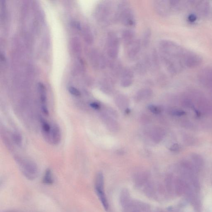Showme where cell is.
<instances>
[{
    "label": "cell",
    "mask_w": 212,
    "mask_h": 212,
    "mask_svg": "<svg viewBox=\"0 0 212 212\" xmlns=\"http://www.w3.org/2000/svg\"><path fill=\"white\" fill-rule=\"evenodd\" d=\"M159 49L162 62L170 73L175 74L186 66L187 50L167 40L160 42Z\"/></svg>",
    "instance_id": "1"
},
{
    "label": "cell",
    "mask_w": 212,
    "mask_h": 212,
    "mask_svg": "<svg viewBox=\"0 0 212 212\" xmlns=\"http://www.w3.org/2000/svg\"><path fill=\"white\" fill-rule=\"evenodd\" d=\"M19 165L22 174L29 180H34L37 177L38 169L35 164L30 161H19Z\"/></svg>",
    "instance_id": "2"
},
{
    "label": "cell",
    "mask_w": 212,
    "mask_h": 212,
    "mask_svg": "<svg viewBox=\"0 0 212 212\" xmlns=\"http://www.w3.org/2000/svg\"><path fill=\"white\" fill-rule=\"evenodd\" d=\"M119 49V40L117 36L113 32H109L107 39V51L108 56L112 59L116 58Z\"/></svg>",
    "instance_id": "3"
},
{
    "label": "cell",
    "mask_w": 212,
    "mask_h": 212,
    "mask_svg": "<svg viewBox=\"0 0 212 212\" xmlns=\"http://www.w3.org/2000/svg\"><path fill=\"white\" fill-rule=\"evenodd\" d=\"M118 15L122 23L125 26H131L134 25L135 20L132 10L122 3L119 6Z\"/></svg>",
    "instance_id": "4"
},
{
    "label": "cell",
    "mask_w": 212,
    "mask_h": 212,
    "mask_svg": "<svg viewBox=\"0 0 212 212\" xmlns=\"http://www.w3.org/2000/svg\"><path fill=\"white\" fill-rule=\"evenodd\" d=\"M155 10L158 14L162 16L168 15L173 9L170 1H157L155 2Z\"/></svg>",
    "instance_id": "5"
},
{
    "label": "cell",
    "mask_w": 212,
    "mask_h": 212,
    "mask_svg": "<svg viewBox=\"0 0 212 212\" xmlns=\"http://www.w3.org/2000/svg\"><path fill=\"white\" fill-rule=\"evenodd\" d=\"M100 20L103 23H107L110 21L112 15V9L109 3H103L100 9Z\"/></svg>",
    "instance_id": "6"
},
{
    "label": "cell",
    "mask_w": 212,
    "mask_h": 212,
    "mask_svg": "<svg viewBox=\"0 0 212 212\" xmlns=\"http://www.w3.org/2000/svg\"><path fill=\"white\" fill-rule=\"evenodd\" d=\"M127 55L128 57L131 59H133L138 55L140 51L141 43L138 39H135L131 44L127 46Z\"/></svg>",
    "instance_id": "7"
},
{
    "label": "cell",
    "mask_w": 212,
    "mask_h": 212,
    "mask_svg": "<svg viewBox=\"0 0 212 212\" xmlns=\"http://www.w3.org/2000/svg\"><path fill=\"white\" fill-rule=\"evenodd\" d=\"M133 73L129 69L125 70L123 72L121 80V85L124 87H127L131 85L133 82Z\"/></svg>",
    "instance_id": "8"
},
{
    "label": "cell",
    "mask_w": 212,
    "mask_h": 212,
    "mask_svg": "<svg viewBox=\"0 0 212 212\" xmlns=\"http://www.w3.org/2000/svg\"><path fill=\"white\" fill-rule=\"evenodd\" d=\"M61 131L59 127L55 124L51 127L50 134V139L53 144H59L61 141Z\"/></svg>",
    "instance_id": "9"
},
{
    "label": "cell",
    "mask_w": 212,
    "mask_h": 212,
    "mask_svg": "<svg viewBox=\"0 0 212 212\" xmlns=\"http://www.w3.org/2000/svg\"><path fill=\"white\" fill-rule=\"evenodd\" d=\"M122 39L124 44L127 46L136 39L134 32L131 30H125L122 33Z\"/></svg>",
    "instance_id": "10"
},
{
    "label": "cell",
    "mask_w": 212,
    "mask_h": 212,
    "mask_svg": "<svg viewBox=\"0 0 212 212\" xmlns=\"http://www.w3.org/2000/svg\"><path fill=\"white\" fill-rule=\"evenodd\" d=\"M96 191L104 208L106 210L108 211L109 208V203L105 194L104 190H96Z\"/></svg>",
    "instance_id": "11"
},
{
    "label": "cell",
    "mask_w": 212,
    "mask_h": 212,
    "mask_svg": "<svg viewBox=\"0 0 212 212\" xmlns=\"http://www.w3.org/2000/svg\"><path fill=\"white\" fill-rule=\"evenodd\" d=\"M38 89L39 92L40 98L43 104L42 105H46L47 96L45 87L41 83H39L38 85Z\"/></svg>",
    "instance_id": "12"
},
{
    "label": "cell",
    "mask_w": 212,
    "mask_h": 212,
    "mask_svg": "<svg viewBox=\"0 0 212 212\" xmlns=\"http://www.w3.org/2000/svg\"><path fill=\"white\" fill-rule=\"evenodd\" d=\"M43 182L47 185H51L54 183L51 171L49 169H48L46 171L43 179Z\"/></svg>",
    "instance_id": "13"
},
{
    "label": "cell",
    "mask_w": 212,
    "mask_h": 212,
    "mask_svg": "<svg viewBox=\"0 0 212 212\" xmlns=\"http://www.w3.org/2000/svg\"><path fill=\"white\" fill-rule=\"evenodd\" d=\"M41 125L42 130L44 132V134L45 136H47V137H49V136L50 137L51 128V127L50 125L44 119L41 120Z\"/></svg>",
    "instance_id": "14"
},
{
    "label": "cell",
    "mask_w": 212,
    "mask_h": 212,
    "mask_svg": "<svg viewBox=\"0 0 212 212\" xmlns=\"http://www.w3.org/2000/svg\"><path fill=\"white\" fill-rule=\"evenodd\" d=\"M152 92L150 89H144L141 90L138 92L137 96L140 98H145L151 96Z\"/></svg>",
    "instance_id": "15"
},
{
    "label": "cell",
    "mask_w": 212,
    "mask_h": 212,
    "mask_svg": "<svg viewBox=\"0 0 212 212\" xmlns=\"http://www.w3.org/2000/svg\"><path fill=\"white\" fill-rule=\"evenodd\" d=\"M151 32L150 30H147L144 34L143 38V44L145 46L147 47L150 43Z\"/></svg>",
    "instance_id": "16"
},
{
    "label": "cell",
    "mask_w": 212,
    "mask_h": 212,
    "mask_svg": "<svg viewBox=\"0 0 212 212\" xmlns=\"http://www.w3.org/2000/svg\"><path fill=\"white\" fill-rule=\"evenodd\" d=\"M13 141L18 145H21L22 143V138L19 133L17 132H15L13 133Z\"/></svg>",
    "instance_id": "17"
},
{
    "label": "cell",
    "mask_w": 212,
    "mask_h": 212,
    "mask_svg": "<svg viewBox=\"0 0 212 212\" xmlns=\"http://www.w3.org/2000/svg\"><path fill=\"white\" fill-rule=\"evenodd\" d=\"M149 109L153 113L156 114H159L162 111V109L161 108L157 107L156 106L153 105H150V106H149Z\"/></svg>",
    "instance_id": "18"
},
{
    "label": "cell",
    "mask_w": 212,
    "mask_h": 212,
    "mask_svg": "<svg viewBox=\"0 0 212 212\" xmlns=\"http://www.w3.org/2000/svg\"><path fill=\"white\" fill-rule=\"evenodd\" d=\"M68 91L71 94L75 96H79L81 95L80 92L78 90V89L75 88L73 87H71L68 88Z\"/></svg>",
    "instance_id": "19"
},
{
    "label": "cell",
    "mask_w": 212,
    "mask_h": 212,
    "mask_svg": "<svg viewBox=\"0 0 212 212\" xmlns=\"http://www.w3.org/2000/svg\"><path fill=\"white\" fill-rule=\"evenodd\" d=\"M172 114L173 115L177 116H181L185 115L186 113L183 111L176 110L172 111Z\"/></svg>",
    "instance_id": "20"
},
{
    "label": "cell",
    "mask_w": 212,
    "mask_h": 212,
    "mask_svg": "<svg viewBox=\"0 0 212 212\" xmlns=\"http://www.w3.org/2000/svg\"><path fill=\"white\" fill-rule=\"evenodd\" d=\"M197 19V16L194 14H191L188 17V20L191 22H193Z\"/></svg>",
    "instance_id": "21"
},
{
    "label": "cell",
    "mask_w": 212,
    "mask_h": 212,
    "mask_svg": "<svg viewBox=\"0 0 212 212\" xmlns=\"http://www.w3.org/2000/svg\"><path fill=\"white\" fill-rule=\"evenodd\" d=\"M179 149V145L177 144V143H176V144L173 145L171 146L170 150L172 151L176 152L178 151Z\"/></svg>",
    "instance_id": "22"
},
{
    "label": "cell",
    "mask_w": 212,
    "mask_h": 212,
    "mask_svg": "<svg viewBox=\"0 0 212 212\" xmlns=\"http://www.w3.org/2000/svg\"><path fill=\"white\" fill-rule=\"evenodd\" d=\"M42 111L44 113V114L46 115H49V112L48 110V108H47L46 105H43L42 106Z\"/></svg>",
    "instance_id": "23"
},
{
    "label": "cell",
    "mask_w": 212,
    "mask_h": 212,
    "mask_svg": "<svg viewBox=\"0 0 212 212\" xmlns=\"http://www.w3.org/2000/svg\"><path fill=\"white\" fill-rule=\"evenodd\" d=\"M90 105L92 108L95 109H98L100 108V105L96 102H92V103L90 104Z\"/></svg>",
    "instance_id": "24"
}]
</instances>
